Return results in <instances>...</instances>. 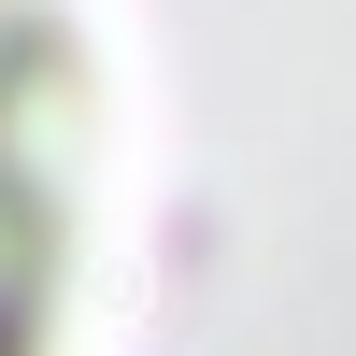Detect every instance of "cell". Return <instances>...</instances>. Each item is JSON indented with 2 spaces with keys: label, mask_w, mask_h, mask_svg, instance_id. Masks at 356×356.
Listing matches in <instances>:
<instances>
[{
  "label": "cell",
  "mask_w": 356,
  "mask_h": 356,
  "mask_svg": "<svg viewBox=\"0 0 356 356\" xmlns=\"http://www.w3.org/2000/svg\"><path fill=\"white\" fill-rule=\"evenodd\" d=\"M114 214V86L72 0H0V356H72Z\"/></svg>",
  "instance_id": "cell-1"
}]
</instances>
